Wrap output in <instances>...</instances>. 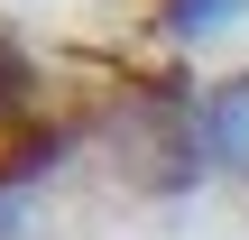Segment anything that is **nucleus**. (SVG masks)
<instances>
[{
  "instance_id": "1",
  "label": "nucleus",
  "mask_w": 249,
  "mask_h": 240,
  "mask_svg": "<svg viewBox=\"0 0 249 240\" xmlns=\"http://www.w3.org/2000/svg\"><path fill=\"white\" fill-rule=\"evenodd\" d=\"M203 157H213V176H231L249 194V74L203 92Z\"/></svg>"
},
{
  "instance_id": "2",
  "label": "nucleus",
  "mask_w": 249,
  "mask_h": 240,
  "mask_svg": "<svg viewBox=\"0 0 249 240\" xmlns=\"http://www.w3.org/2000/svg\"><path fill=\"white\" fill-rule=\"evenodd\" d=\"M249 0H166V28L185 37V46H203V37H222V28H240Z\"/></svg>"
},
{
  "instance_id": "3",
  "label": "nucleus",
  "mask_w": 249,
  "mask_h": 240,
  "mask_svg": "<svg viewBox=\"0 0 249 240\" xmlns=\"http://www.w3.org/2000/svg\"><path fill=\"white\" fill-rule=\"evenodd\" d=\"M28 102H37V65L0 37V120H28Z\"/></svg>"
}]
</instances>
